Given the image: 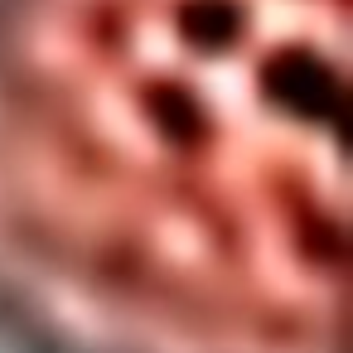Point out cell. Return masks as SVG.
I'll return each mask as SVG.
<instances>
[{
  "label": "cell",
  "instance_id": "1",
  "mask_svg": "<svg viewBox=\"0 0 353 353\" xmlns=\"http://www.w3.org/2000/svg\"><path fill=\"white\" fill-rule=\"evenodd\" d=\"M324 0H97L68 126L131 194L141 271L247 310L314 305L339 34Z\"/></svg>",
  "mask_w": 353,
  "mask_h": 353
}]
</instances>
